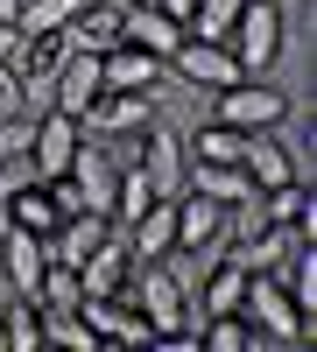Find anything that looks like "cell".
Listing matches in <instances>:
<instances>
[{
    "mask_svg": "<svg viewBox=\"0 0 317 352\" xmlns=\"http://www.w3.org/2000/svg\"><path fill=\"white\" fill-rule=\"evenodd\" d=\"M240 317L261 331V345H310V338H317V317H303V310L289 303V289H282L275 275H247Z\"/></svg>",
    "mask_w": 317,
    "mask_h": 352,
    "instance_id": "1",
    "label": "cell"
},
{
    "mask_svg": "<svg viewBox=\"0 0 317 352\" xmlns=\"http://www.w3.org/2000/svg\"><path fill=\"white\" fill-rule=\"evenodd\" d=\"M127 296L141 303V317L162 331H190V296H184V282L169 275V261H134V282H127Z\"/></svg>",
    "mask_w": 317,
    "mask_h": 352,
    "instance_id": "2",
    "label": "cell"
},
{
    "mask_svg": "<svg viewBox=\"0 0 317 352\" xmlns=\"http://www.w3.org/2000/svg\"><path fill=\"white\" fill-rule=\"evenodd\" d=\"M226 50L240 56L247 78H268V64L282 56V0H247L233 36H226Z\"/></svg>",
    "mask_w": 317,
    "mask_h": 352,
    "instance_id": "3",
    "label": "cell"
},
{
    "mask_svg": "<svg viewBox=\"0 0 317 352\" xmlns=\"http://www.w3.org/2000/svg\"><path fill=\"white\" fill-rule=\"evenodd\" d=\"M212 120L240 127V134H268V127H282V120H289V99H282L275 85H261V78H233V85H219Z\"/></svg>",
    "mask_w": 317,
    "mask_h": 352,
    "instance_id": "4",
    "label": "cell"
},
{
    "mask_svg": "<svg viewBox=\"0 0 317 352\" xmlns=\"http://www.w3.org/2000/svg\"><path fill=\"white\" fill-rule=\"evenodd\" d=\"M162 120V113H155V92H99L92 106H85V134H92V141H127V134H149Z\"/></svg>",
    "mask_w": 317,
    "mask_h": 352,
    "instance_id": "5",
    "label": "cell"
},
{
    "mask_svg": "<svg viewBox=\"0 0 317 352\" xmlns=\"http://www.w3.org/2000/svg\"><path fill=\"white\" fill-rule=\"evenodd\" d=\"M78 141H85V127L71 120V113H56V106H43V113H36V134H28V162H36V176H43V184H50V176H71Z\"/></svg>",
    "mask_w": 317,
    "mask_h": 352,
    "instance_id": "6",
    "label": "cell"
},
{
    "mask_svg": "<svg viewBox=\"0 0 317 352\" xmlns=\"http://www.w3.org/2000/svg\"><path fill=\"white\" fill-rule=\"evenodd\" d=\"M43 268H50V240H43V232L0 226V282H8V296H28V303H36Z\"/></svg>",
    "mask_w": 317,
    "mask_h": 352,
    "instance_id": "7",
    "label": "cell"
},
{
    "mask_svg": "<svg viewBox=\"0 0 317 352\" xmlns=\"http://www.w3.org/2000/svg\"><path fill=\"white\" fill-rule=\"evenodd\" d=\"M78 317L99 331V345H155V324L134 296H78Z\"/></svg>",
    "mask_w": 317,
    "mask_h": 352,
    "instance_id": "8",
    "label": "cell"
},
{
    "mask_svg": "<svg viewBox=\"0 0 317 352\" xmlns=\"http://www.w3.org/2000/svg\"><path fill=\"white\" fill-rule=\"evenodd\" d=\"M169 71H177L184 85H205V92H219V85L247 78V71H240V56L226 50V43H205V36H190V28H184V43L169 50Z\"/></svg>",
    "mask_w": 317,
    "mask_h": 352,
    "instance_id": "9",
    "label": "cell"
},
{
    "mask_svg": "<svg viewBox=\"0 0 317 352\" xmlns=\"http://www.w3.org/2000/svg\"><path fill=\"white\" fill-rule=\"evenodd\" d=\"M127 282H134V247H127V232L113 226L106 240L78 261V289L85 296H127Z\"/></svg>",
    "mask_w": 317,
    "mask_h": 352,
    "instance_id": "10",
    "label": "cell"
},
{
    "mask_svg": "<svg viewBox=\"0 0 317 352\" xmlns=\"http://www.w3.org/2000/svg\"><path fill=\"white\" fill-rule=\"evenodd\" d=\"M177 247L197 254V261H219V254H226V204L184 190V197H177Z\"/></svg>",
    "mask_w": 317,
    "mask_h": 352,
    "instance_id": "11",
    "label": "cell"
},
{
    "mask_svg": "<svg viewBox=\"0 0 317 352\" xmlns=\"http://www.w3.org/2000/svg\"><path fill=\"white\" fill-rule=\"evenodd\" d=\"M99 92H106V64H99V50H71L64 71H56V85H50V106L71 113V120H85V106H92Z\"/></svg>",
    "mask_w": 317,
    "mask_h": 352,
    "instance_id": "12",
    "label": "cell"
},
{
    "mask_svg": "<svg viewBox=\"0 0 317 352\" xmlns=\"http://www.w3.org/2000/svg\"><path fill=\"white\" fill-rule=\"evenodd\" d=\"M240 169H247V184H254V190H275V184H310V176H303V162H296V148H282V141H275V127L240 141Z\"/></svg>",
    "mask_w": 317,
    "mask_h": 352,
    "instance_id": "13",
    "label": "cell"
},
{
    "mask_svg": "<svg viewBox=\"0 0 317 352\" xmlns=\"http://www.w3.org/2000/svg\"><path fill=\"white\" fill-rule=\"evenodd\" d=\"M134 169L155 184V197H184V134L155 120L149 134H141V162Z\"/></svg>",
    "mask_w": 317,
    "mask_h": 352,
    "instance_id": "14",
    "label": "cell"
},
{
    "mask_svg": "<svg viewBox=\"0 0 317 352\" xmlns=\"http://www.w3.org/2000/svg\"><path fill=\"white\" fill-rule=\"evenodd\" d=\"M99 64H106V92H155V85L169 78V64H162V56L134 50V43H113V50H99Z\"/></svg>",
    "mask_w": 317,
    "mask_h": 352,
    "instance_id": "15",
    "label": "cell"
},
{
    "mask_svg": "<svg viewBox=\"0 0 317 352\" xmlns=\"http://www.w3.org/2000/svg\"><path fill=\"white\" fill-rule=\"evenodd\" d=\"M64 36H71V50H113L127 36V8L120 0H78V14L64 21Z\"/></svg>",
    "mask_w": 317,
    "mask_h": 352,
    "instance_id": "16",
    "label": "cell"
},
{
    "mask_svg": "<svg viewBox=\"0 0 317 352\" xmlns=\"http://www.w3.org/2000/svg\"><path fill=\"white\" fill-rule=\"evenodd\" d=\"M296 240H303L296 226H282V219H268L261 232H247V240H233V247H226V261H240L247 275H275L282 261H289V247H296Z\"/></svg>",
    "mask_w": 317,
    "mask_h": 352,
    "instance_id": "17",
    "label": "cell"
},
{
    "mask_svg": "<svg viewBox=\"0 0 317 352\" xmlns=\"http://www.w3.org/2000/svg\"><path fill=\"white\" fill-rule=\"evenodd\" d=\"M0 219H8V226H21V232H43V240H50L56 226H64V212H56V197H50V184H43V176H28V184H14L8 197H0Z\"/></svg>",
    "mask_w": 317,
    "mask_h": 352,
    "instance_id": "18",
    "label": "cell"
},
{
    "mask_svg": "<svg viewBox=\"0 0 317 352\" xmlns=\"http://www.w3.org/2000/svg\"><path fill=\"white\" fill-rule=\"evenodd\" d=\"M127 247H134V261H162L177 247V197H155L149 212L127 226Z\"/></svg>",
    "mask_w": 317,
    "mask_h": 352,
    "instance_id": "19",
    "label": "cell"
},
{
    "mask_svg": "<svg viewBox=\"0 0 317 352\" xmlns=\"http://www.w3.org/2000/svg\"><path fill=\"white\" fill-rule=\"evenodd\" d=\"M184 190L212 197V204H240V197H254V184H247L240 162H184Z\"/></svg>",
    "mask_w": 317,
    "mask_h": 352,
    "instance_id": "20",
    "label": "cell"
},
{
    "mask_svg": "<svg viewBox=\"0 0 317 352\" xmlns=\"http://www.w3.org/2000/svg\"><path fill=\"white\" fill-rule=\"evenodd\" d=\"M120 43H134V50H149V56L169 64V50L184 43V21H169L155 0H149V8H127V36H120Z\"/></svg>",
    "mask_w": 317,
    "mask_h": 352,
    "instance_id": "21",
    "label": "cell"
},
{
    "mask_svg": "<svg viewBox=\"0 0 317 352\" xmlns=\"http://www.w3.org/2000/svg\"><path fill=\"white\" fill-rule=\"evenodd\" d=\"M106 232H113V219H106V212H71L64 226L50 232V261H71V268H78V261L106 240Z\"/></svg>",
    "mask_w": 317,
    "mask_h": 352,
    "instance_id": "22",
    "label": "cell"
},
{
    "mask_svg": "<svg viewBox=\"0 0 317 352\" xmlns=\"http://www.w3.org/2000/svg\"><path fill=\"white\" fill-rule=\"evenodd\" d=\"M240 127H226V120H205L197 134H184V162H240Z\"/></svg>",
    "mask_w": 317,
    "mask_h": 352,
    "instance_id": "23",
    "label": "cell"
},
{
    "mask_svg": "<svg viewBox=\"0 0 317 352\" xmlns=\"http://www.w3.org/2000/svg\"><path fill=\"white\" fill-rule=\"evenodd\" d=\"M0 331H8V352H36L43 345V303L0 296Z\"/></svg>",
    "mask_w": 317,
    "mask_h": 352,
    "instance_id": "24",
    "label": "cell"
},
{
    "mask_svg": "<svg viewBox=\"0 0 317 352\" xmlns=\"http://www.w3.org/2000/svg\"><path fill=\"white\" fill-rule=\"evenodd\" d=\"M43 345H64V352H99V331L85 324L78 310H43Z\"/></svg>",
    "mask_w": 317,
    "mask_h": 352,
    "instance_id": "25",
    "label": "cell"
},
{
    "mask_svg": "<svg viewBox=\"0 0 317 352\" xmlns=\"http://www.w3.org/2000/svg\"><path fill=\"white\" fill-rule=\"evenodd\" d=\"M149 204H155V184H149L141 169H120V184H113V226L127 232L141 212H149Z\"/></svg>",
    "mask_w": 317,
    "mask_h": 352,
    "instance_id": "26",
    "label": "cell"
},
{
    "mask_svg": "<svg viewBox=\"0 0 317 352\" xmlns=\"http://www.w3.org/2000/svg\"><path fill=\"white\" fill-rule=\"evenodd\" d=\"M247 0H197L190 8V36H205V43H226L233 36V21H240Z\"/></svg>",
    "mask_w": 317,
    "mask_h": 352,
    "instance_id": "27",
    "label": "cell"
},
{
    "mask_svg": "<svg viewBox=\"0 0 317 352\" xmlns=\"http://www.w3.org/2000/svg\"><path fill=\"white\" fill-rule=\"evenodd\" d=\"M0 113H28V85L14 64H0Z\"/></svg>",
    "mask_w": 317,
    "mask_h": 352,
    "instance_id": "28",
    "label": "cell"
},
{
    "mask_svg": "<svg viewBox=\"0 0 317 352\" xmlns=\"http://www.w3.org/2000/svg\"><path fill=\"white\" fill-rule=\"evenodd\" d=\"M14 50H21V28H14V21H0V64H14Z\"/></svg>",
    "mask_w": 317,
    "mask_h": 352,
    "instance_id": "29",
    "label": "cell"
},
{
    "mask_svg": "<svg viewBox=\"0 0 317 352\" xmlns=\"http://www.w3.org/2000/svg\"><path fill=\"white\" fill-rule=\"evenodd\" d=\"M21 14V0H0V21H14Z\"/></svg>",
    "mask_w": 317,
    "mask_h": 352,
    "instance_id": "30",
    "label": "cell"
}]
</instances>
